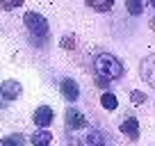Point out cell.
<instances>
[{
	"instance_id": "cell-6",
	"label": "cell",
	"mask_w": 155,
	"mask_h": 146,
	"mask_svg": "<svg viewBox=\"0 0 155 146\" xmlns=\"http://www.w3.org/2000/svg\"><path fill=\"white\" fill-rule=\"evenodd\" d=\"M66 121H68V126H71L73 130H80V128L89 126L87 119H84V114L80 112V110H68V112H66Z\"/></svg>"
},
{
	"instance_id": "cell-7",
	"label": "cell",
	"mask_w": 155,
	"mask_h": 146,
	"mask_svg": "<svg viewBox=\"0 0 155 146\" xmlns=\"http://www.w3.org/2000/svg\"><path fill=\"white\" fill-rule=\"evenodd\" d=\"M121 132L126 137H130V139H139V121H137L135 117L126 119V121L121 123Z\"/></svg>"
},
{
	"instance_id": "cell-2",
	"label": "cell",
	"mask_w": 155,
	"mask_h": 146,
	"mask_svg": "<svg viewBox=\"0 0 155 146\" xmlns=\"http://www.w3.org/2000/svg\"><path fill=\"white\" fill-rule=\"evenodd\" d=\"M23 21H25V28H28L34 37H46V32H48V21H46L41 14L28 12V14L23 16Z\"/></svg>"
},
{
	"instance_id": "cell-18",
	"label": "cell",
	"mask_w": 155,
	"mask_h": 146,
	"mask_svg": "<svg viewBox=\"0 0 155 146\" xmlns=\"http://www.w3.org/2000/svg\"><path fill=\"white\" fill-rule=\"evenodd\" d=\"M34 146H50V144H34Z\"/></svg>"
},
{
	"instance_id": "cell-20",
	"label": "cell",
	"mask_w": 155,
	"mask_h": 146,
	"mask_svg": "<svg viewBox=\"0 0 155 146\" xmlns=\"http://www.w3.org/2000/svg\"><path fill=\"white\" fill-rule=\"evenodd\" d=\"M2 2H5V0H0V5H2Z\"/></svg>"
},
{
	"instance_id": "cell-5",
	"label": "cell",
	"mask_w": 155,
	"mask_h": 146,
	"mask_svg": "<svg viewBox=\"0 0 155 146\" xmlns=\"http://www.w3.org/2000/svg\"><path fill=\"white\" fill-rule=\"evenodd\" d=\"M0 94L7 98V101H16L21 96V82L16 80H5V82L0 85Z\"/></svg>"
},
{
	"instance_id": "cell-10",
	"label": "cell",
	"mask_w": 155,
	"mask_h": 146,
	"mask_svg": "<svg viewBox=\"0 0 155 146\" xmlns=\"http://www.w3.org/2000/svg\"><path fill=\"white\" fill-rule=\"evenodd\" d=\"M32 139V144H53V135H50L46 128H39V130H34V135L30 137Z\"/></svg>"
},
{
	"instance_id": "cell-8",
	"label": "cell",
	"mask_w": 155,
	"mask_h": 146,
	"mask_svg": "<svg viewBox=\"0 0 155 146\" xmlns=\"http://www.w3.org/2000/svg\"><path fill=\"white\" fill-rule=\"evenodd\" d=\"M103 144H105V137L98 130H89V135H84L78 141V146H103Z\"/></svg>"
},
{
	"instance_id": "cell-1",
	"label": "cell",
	"mask_w": 155,
	"mask_h": 146,
	"mask_svg": "<svg viewBox=\"0 0 155 146\" xmlns=\"http://www.w3.org/2000/svg\"><path fill=\"white\" fill-rule=\"evenodd\" d=\"M94 68H96V82L101 87H107L110 82L119 80L123 75V64L110 53H101L94 62Z\"/></svg>"
},
{
	"instance_id": "cell-15",
	"label": "cell",
	"mask_w": 155,
	"mask_h": 146,
	"mask_svg": "<svg viewBox=\"0 0 155 146\" xmlns=\"http://www.w3.org/2000/svg\"><path fill=\"white\" fill-rule=\"evenodd\" d=\"M21 5H23V0H5V2H2L5 9H14V7H21Z\"/></svg>"
},
{
	"instance_id": "cell-13",
	"label": "cell",
	"mask_w": 155,
	"mask_h": 146,
	"mask_svg": "<svg viewBox=\"0 0 155 146\" xmlns=\"http://www.w3.org/2000/svg\"><path fill=\"white\" fill-rule=\"evenodd\" d=\"M126 7L132 16H139L144 12V0H126Z\"/></svg>"
},
{
	"instance_id": "cell-16",
	"label": "cell",
	"mask_w": 155,
	"mask_h": 146,
	"mask_svg": "<svg viewBox=\"0 0 155 146\" xmlns=\"http://www.w3.org/2000/svg\"><path fill=\"white\" fill-rule=\"evenodd\" d=\"M130 98H132V103H137V105H139V103H144V101H146V94H141V91H132V94H130Z\"/></svg>"
},
{
	"instance_id": "cell-11",
	"label": "cell",
	"mask_w": 155,
	"mask_h": 146,
	"mask_svg": "<svg viewBox=\"0 0 155 146\" xmlns=\"http://www.w3.org/2000/svg\"><path fill=\"white\" fill-rule=\"evenodd\" d=\"M84 2H87V7H91L96 12H110L114 5V0H84Z\"/></svg>"
},
{
	"instance_id": "cell-19",
	"label": "cell",
	"mask_w": 155,
	"mask_h": 146,
	"mask_svg": "<svg viewBox=\"0 0 155 146\" xmlns=\"http://www.w3.org/2000/svg\"><path fill=\"white\" fill-rule=\"evenodd\" d=\"M146 2H148V5H153V0H146Z\"/></svg>"
},
{
	"instance_id": "cell-4",
	"label": "cell",
	"mask_w": 155,
	"mask_h": 146,
	"mask_svg": "<svg viewBox=\"0 0 155 146\" xmlns=\"http://www.w3.org/2000/svg\"><path fill=\"white\" fill-rule=\"evenodd\" d=\"M59 91H62V96L66 98V101H78V96H80V87H78V82L75 80H71V78H64L62 80V85H59Z\"/></svg>"
},
{
	"instance_id": "cell-17",
	"label": "cell",
	"mask_w": 155,
	"mask_h": 146,
	"mask_svg": "<svg viewBox=\"0 0 155 146\" xmlns=\"http://www.w3.org/2000/svg\"><path fill=\"white\" fill-rule=\"evenodd\" d=\"M62 48H75V39H73V37H64L62 39Z\"/></svg>"
},
{
	"instance_id": "cell-12",
	"label": "cell",
	"mask_w": 155,
	"mask_h": 146,
	"mask_svg": "<svg viewBox=\"0 0 155 146\" xmlns=\"http://www.w3.org/2000/svg\"><path fill=\"white\" fill-rule=\"evenodd\" d=\"M101 105L105 107V110H110V112H112V110H116L119 101H116V96H114L112 91H105V94L101 96Z\"/></svg>"
},
{
	"instance_id": "cell-14",
	"label": "cell",
	"mask_w": 155,
	"mask_h": 146,
	"mask_svg": "<svg viewBox=\"0 0 155 146\" xmlns=\"http://www.w3.org/2000/svg\"><path fill=\"white\" fill-rule=\"evenodd\" d=\"M21 144H23V137L21 135H12V137L0 139V146H21Z\"/></svg>"
},
{
	"instance_id": "cell-3",
	"label": "cell",
	"mask_w": 155,
	"mask_h": 146,
	"mask_svg": "<svg viewBox=\"0 0 155 146\" xmlns=\"http://www.w3.org/2000/svg\"><path fill=\"white\" fill-rule=\"evenodd\" d=\"M53 119H55L53 107L41 105V107H37V110H34V126H39V128H48L50 123H53Z\"/></svg>"
},
{
	"instance_id": "cell-9",
	"label": "cell",
	"mask_w": 155,
	"mask_h": 146,
	"mask_svg": "<svg viewBox=\"0 0 155 146\" xmlns=\"http://www.w3.org/2000/svg\"><path fill=\"white\" fill-rule=\"evenodd\" d=\"M153 64H155V57L153 55H148V57H146V62L141 64V78H146V82L148 85H155V78H153Z\"/></svg>"
}]
</instances>
